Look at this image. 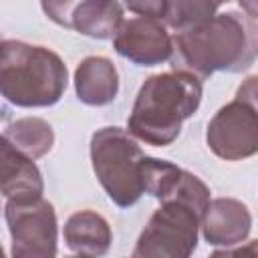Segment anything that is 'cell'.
I'll return each instance as SVG.
<instances>
[{
  "mask_svg": "<svg viewBox=\"0 0 258 258\" xmlns=\"http://www.w3.org/2000/svg\"><path fill=\"white\" fill-rule=\"evenodd\" d=\"M240 8L250 16V18H258V2L254 0H240Z\"/></svg>",
  "mask_w": 258,
  "mask_h": 258,
  "instance_id": "cell-20",
  "label": "cell"
},
{
  "mask_svg": "<svg viewBox=\"0 0 258 258\" xmlns=\"http://www.w3.org/2000/svg\"><path fill=\"white\" fill-rule=\"evenodd\" d=\"M208 258H258V240L246 242L232 250H216Z\"/></svg>",
  "mask_w": 258,
  "mask_h": 258,
  "instance_id": "cell-18",
  "label": "cell"
},
{
  "mask_svg": "<svg viewBox=\"0 0 258 258\" xmlns=\"http://www.w3.org/2000/svg\"><path fill=\"white\" fill-rule=\"evenodd\" d=\"M125 8H129V10H131V12H135L137 16H149V18L163 20V16H165V8H167V0H143V2H129V4H125Z\"/></svg>",
  "mask_w": 258,
  "mask_h": 258,
  "instance_id": "cell-17",
  "label": "cell"
},
{
  "mask_svg": "<svg viewBox=\"0 0 258 258\" xmlns=\"http://www.w3.org/2000/svg\"><path fill=\"white\" fill-rule=\"evenodd\" d=\"M46 16L79 34L89 38L107 40L115 38L119 26L123 24L125 6L109 0H81V2H42L40 4Z\"/></svg>",
  "mask_w": 258,
  "mask_h": 258,
  "instance_id": "cell-9",
  "label": "cell"
},
{
  "mask_svg": "<svg viewBox=\"0 0 258 258\" xmlns=\"http://www.w3.org/2000/svg\"><path fill=\"white\" fill-rule=\"evenodd\" d=\"M236 99L250 103V105L258 111V75L246 77V79L242 81V85H240L238 91H236Z\"/></svg>",
  "mask_w": 258,
  "mask_h": 258,
  "instance_id": "cell-19",
  "label": "cell"
},
{
  "mask_svg": "<svg viewBox=\"0 0 258 258\" xmlns=\"http://www.w3.org/2000/svg\"><path fill=\"white\" fill-rule=\"evenodd\" d=\"M4 141L30 159L44 157L54 145V131L48 121L40 117H22L12 121L2 131Z\"/></svg>",
  "mask_w": 258,
  "mask_h": 258,
  "instance_id": "cell-14",
  "label": "cell"
},
{
  "mask_svg": "<svg viewBox=\"0 0 258 258\" xmlns=\"http://www.w3.org/2000/svg\"><path fill=\"white\" fill-rule=\"evenodd\" d=\"M200 230L210 246L228 248L250 236L252 214L248 206L236 198H216L206 208Z\"/></svg>",
  "mask_w": 258,
  "mask_h": 258,
  "instance_id": "cell-10",
  "label": "cell"
},
{
  "mask_svg": "<svg viewBox=\"0 0 258 258\" xmlns=\"http://www.w3.org/2000/svg\"><path fill=\"white\" fill-rule=\"evenodd\" d=\"M67 258H91V256H85V254H75V256H67Z\"/></svg>",
  "mask_w": 258,
  "mask_h": 258,
  "instance_id": "cell-21",
  "label": "cell"
},
{
  "mask_svg": "<svg viewBox=\"0 0 258 258\" xmlns=\"http://www.w3.org/2000/svg\"><path fill=\"white\" fill-rule=\"evenodd\" d=\"M210 151L224 161H242L258 153V111L240 99L218 109L206 129Z\"/></svg>",
  "mask_w": 258,
  "mask_h": 258,
  "instance_id": "cell-7",
  "label": "cell"
},
{
  "mask_svg": "<svg viewBox=\"0 0 258 258\" xmlns=\"http://www.w3.org/2000/svg\"><path fill=\"white\" fill-rule=\"evenodd\" d=\"M62 234L69 250L91 258L105 256L113 242V232L109 222L93 210H81L71 214L64 222Z\"/></svg>",
  "mask_w": 258,
  "mask_h": 258,
  "instance_id": "cell-12",
  "label": "cell"
},
{
  "mask_svg": "<svg viewBox=\"0 0 258 258\" xmlns=\"http://www.w3.org/2000/svg\"><path fill=\"white\" fill-rule=\"evenodd\" d=\"M77 99L89 107H105L119 93V73L107 56H87L75 69Z\"/></svg>",
  "mask_w": 258,
  "mask_h": 258,
  "instance_id": "cell-11",
  "label": "cell"
},
{
  "mask_svg": "<svg viewBox=\"0 0 258 258\" xmlns=\"http://www.w3.org/2000/svg\"><path fill=\"white\" fill-rule=\"evenodd\" d=\"M202 103V81L185 71L157 73L143 81L127 119L129 133L153 147L171 145L183 121Z\"/></svg>",
  "mask_w": 258,
  "mask_h": 258,
  "instance_id": "cell-2",
  "label": "cell"
},
{
  "mask_svg": "<svg viewBox=\"0 0 258 258\" xmlns=\"http://www.w3.org/2000/svg\"><path fill=\"white\" fill-rule=\"evenodd\" d=\"M218 10H220V4L206 2V0H173V2H167L163 24L175 32H181L185 28L200 24L206 18L216 16Z\"/></svg>",
  "mask_w": 258,
  "mask_h": 258,
  "instance_id": "cell-16",
  "label": "cell"
},
{
  "mask_svg": "<svg viewBox=\"0 0 258 258\" xmlns=\"http://www.w3.org/2000/svg\"><path fill=\"white\" fill-rule=\"evenodd\" d=\"M210 202V187L198 175L183 171L175 191L161 202L139 234L133 258H191Z\"/></svg>",
  "mask_w": 258,
  "mask_h": 258,
  "instance_id": "cell-3",
  "label": "cell"
},
{
  "mask_svg": "<svg viewBox=\"0 0 258 258\" xmlns=\"http://www.w3.org/2000/svg\"><path fill=\"white\" fill-rule=\"evenodd\" d=\"M183 171L185 169L177 167L171 161L147 155L143 159V165H141V179H143L145 194L157 198L159 202L167 200L175 191V187L179 185Z\"/></svg>",
  "mask_w": 258,
  "mask_h": 258,
  "instance_id": "cell-15",
  "label": "cell"
},
{
  "mask_svg": "<svg viewBox=\"0 0 258 258\" xmlns=\"http://www.w3.org/2000/svg\"><path fill=\"white\" fill-rule=\"evenodd\" d=\"M258 58V26L248 14L226 10L200 24L173 32V71H185L200 81L210 75L242 73Z\"/></svg>",
  "mask_w": 258,
  "mask_h": 258,
  "instance_id": "cell-1",
  "label": "cell"
},
{
  "mask_svg": "<svg viewBox=\"0 0 258 258\" xmlns=\"http://www.w3.org/2000/svg\"><path fill=\"white\" fill-rule=\"evenodd\" d=\"M69 73L62 58L38 44L2 40L0 44V93L24 109L52 107L67 91Z\"/></svg>",
  "mask_w": 258,
  "mask_h": 258,
  "instance_id": "cell-4",
  "label": "cell"
},
{
  "mask_svg": "<svg viewBox=\"0 0 258 258\" xmlns=\"http://www.w3.org/2000/svg\"><path fill=\"white\" fill-rule=\"evenodd\" d=\"M4 220L10 232V258H56L58 222L48 200H6Z\"/></svg>",
  "mask_w": 258,
  "mask_h": 258,
  "instance_id": "cell-6",
  "label": "cell"
},
{
  "mask_svg": "<svg viewBox=\"0 0 258 258\" xmlns=\"http://www.w3.org/2000/svg\"><path fill=\"white\" fill-rule=\"evenodd\" d=\"M113 48L119 56L137 67H155L171 60L173 36L167 32L163 20L133 16L125 18L119 26L113 38Z\"/></svg>",
  "mask_w": 258,
  "mask_h": 258,
  "instance_id": "cell-8",
  "label": "cell"
},
{
  "mask_svg": "<svg viewBox=\"0 0 258 258\" xmlns=\"http://www.w3.org/2000/svg\"><path fill=\"white\" fill-rule=\"evenodd\" d=\"M89 151L93 171L113 204L129 208L145 194L141 165L147 155L129 131L121 127L97 129Z\"/></svg>",
  "mask_w": 258,
  "mask_h": 258,
  "instance_id": "cell-5",
  "label": "cell"
},
{
  "mask_svg": "<svg viewBox=\"0 0 258 258\" xmlns=\"http://www.w3.org/2000/svg\"><path fill=\"white\" fill-rule=\"evenodd\" d=\"M2 194L6 200L42 198L44 181L34 159L14 149L8 141L2 143Z\"/></svg>",
  "mask_w": 258,
  "mask_h": 258,
  "instance_id": "cell-13",
  "label": "cell"
}]
</instances>
